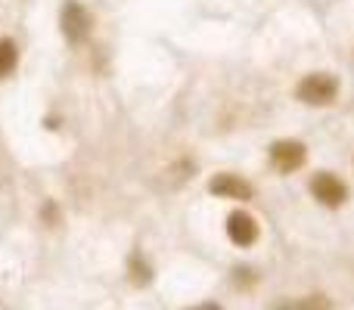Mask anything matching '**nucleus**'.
Segmentation results:
<instances>
[{
  "label": "nucleus",
  "instance_id": "nucleus-5",
  "mask_svg": "<svg viewBox=\"0 0 354 310\" xmlns=\"http://www.w3.org/2000/svg\"><path fill=\"white\" fill-rule=\"evenodd\" d=\"M208 193L218 199H230V202H249L255 195V186L249 180H243L239 174H218L208 180Z\"/></svg>",
  "mask_w": 354,
  "mask_h": 310
},
{
  "label": "nucleus",
  "instance_id": "nucleus-1",
  "mask_svg": "<svg viewBox=\"0 0 354 310\" xmlns=\"http://www.w3.org/2000/svg\"><path fill=\"white\" fill-rule=\"evenodd\" d=\"M295 97L305 106H333L339 97V81L330 72H311L299 81Z\"/></svg>",
  "mask_w": 354,
  "mask_h": 310
},
{
  "label": "nucleus",
  "instance_id": "nucleus-4",
  "mask_svg": "<svg viewBox=\"0 0 354 310\" xmlns=\"http://www.w3.org/2000/svg\"><path fill=\"white\" fill-rule=\"evenodd\" d=\"M270 162H274V168L280 174H292L308 162V149L299 140H277L270 146Z\"/></svg>",
  "mask_w": 354,
  "mask_h": 310
},
{
  "label": "nucleus",
  "instance_id": "nucleus-10",
  "mask_svg": "<svg viewBox=\"0 0 354 310\" xmlns=\"http://www.w3.org/2000/svg\"><path fill=\"white\" fill-rule=\"evenodd\" d=\"M187 310H224V307L214 304V301H205V304H196V307H187Z\"/></svg>",
  "mask_w": 354,
  "mask_h": 310
},
{
  "label": "nucleus",
  "instance_id": "nucleus-8",
  "mask_svg": "<svg viewBox=\"0 0 354 310\" xmlns=\"http://www.w3.org/2000/svg\"><path fill=\"white\" fill-rule=\"evenodd\" d=\"M19 66V47L12 37H0V81H6Z\"/></svg>",
  "mask_w": 354,
  "mask_h": 310
},
{
  "label": "nucleus",
  "instance_id": "nucleus-9",
  "mask_svg": "<svg viewBox=\"0 0 354 310\" xmlns=\"http://www.w3.org/2000/svg\"><path fill=\"white\" fill-rule=\"evenodd\" d=\"M128 270H131V282H134V286H149V280H153V267L143 261V255L131 258Z\"/></svg>",
  "mask_w": 354,
  "mask_h": 310
},
{
  "label": "nucleus",
  "instance_id": "nucleus-2",
  "mask_svg": "<svg viewBox=\"0 0 354 310\" xmlns=\"http://www.w3.org/2000/svg\"><path fill=\"white\" fill-rule=\"evenodd\" d=\"M59 28L68 43H84L93 28V19H91V12H87V6L78 3V0H68L59 12Z\"/></svg>",
  "mask_w": 354,
  "mask_h": 310
},
{
  "label": "nucleus",
  "instance_id": "nucleus-7",
  "mask_svg": "<svg viewBox=\"0 0 354 310\" xmlns=\"http://www.w3.org/2000/svg\"><path fill=\"white\" fill-rule=\"evenodd\" d=\"M270 310H333V301L326 295H305V298H289L280 301Z\"/></svg>",
  "mask_w": 354,
  "mask_h": 310
},
{
  "label": "nucleus",
  "instance_id": "nucleus-6",
  "mask_svg": "<svg viewBox=\"0 0 354 310\" xmlns=\"http://www.w3.org/2000/svg\"><path fill=\"white\" fill-rule=\"evenodd\" d=\"M227 236H230V242L236 249H252L258 242V236H261V226L249 211H233L227 217Z\"/></svg>",
  "mask_w": 354,
  "mask_h": 310
},
{
  "label": "nucleus",
  "instance_id": "nucleus-3",
  "mask_svg": "<svg viewBox=\"0 0 354 310\" xmlns=\"http://www.w3.org/2000/svg\"><path fill=\"white\" fill-rule=\"evenodd\" d=\"M308 189H311L314 199L326 208H339V205H345V199H348V186H345L336 174H330V171L314 174L311 183H308Z\"/></svg>",
  "mask_w": 354,
  "mask_h": 310
}]
</instances>
